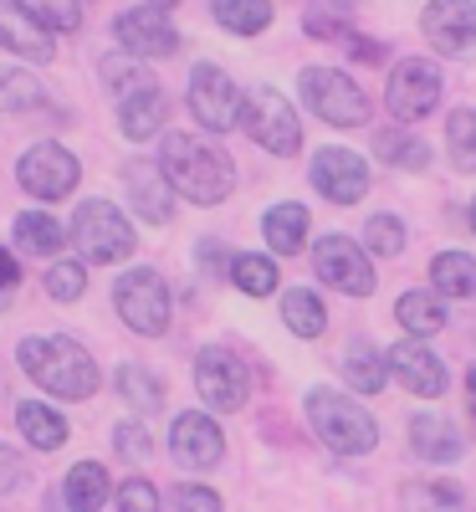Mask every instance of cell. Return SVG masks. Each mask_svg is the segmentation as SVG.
I'll return each instance as SVG.
<instances>
[{"label":"cell","instance_id":"cell-1","mask_svg":"<svg viewBox=\"0 0 476 512\" xmlns=\"http://www.w3.org/2000/svg\"><path fill=\"white\" fill-rule=\"evenodd\" d=\"M159 169L169 175V185H175L185 200H195V205L226 200L231 185H236L231 154L205 144V139H195V134H169L164 139V154H159Z\"/></svg>","mask_w":476,"mask_h":512},{"label":"cell","instance_id":"cell-2","mask_svg":"<svg viewBox=\"0 0 476 512\" xmlns=\"http://www.w3.org/2000/svg\"><path fill=\"white\" fill-rule=\"evenodd\" d=\"M21 369L57 400H88L98 390V364L77 338H21Z\"/></svg>","mask_w":476,"mask_h":512},{"label":"cell","instance_id":"cell-3","mask_svg":"<svg viewBox=\"0 0 476 512\" xmlns=\"http://www.w3.org/2000/svg\"><path fill=\"white\" fill-rule=\"evenodd\" d=\"M308 420H313V431L343 456H364V451L379 446V420L343 390H308Z\"/></svg>","mask_w":476,"mask_h":512},{"label":"cell","instance_id":"cell-4","mask_svg":"<svg viewBox=\"0 0 476 512\" xmlns=\"http://www.w3.org/2000/svg\"><path fill=\"white\" fill-rule=\"evenodd\" d=\"M113 303H118V318L144 333V338H159L169 328V287L154 267H134L123 272L118 287H113Z\"/></svg>","mask_w":476,"mask_h":512},{"label":"cell","instance_id":"cell-5","mask_svg":"<svg viewBox=\"0 0 476 512\" xmlns=\"http://www.w3.org/2000/svg\"><path fill=\"white\" fill-rule=\"evenodd\" d=\"M297 82H302V98H308V108H313L323 123H333V128H359V123H369V98L359 93V82H349L343 72H333V67H308Z\"/></svg>","mask_w":476,"mask_h":512},{"label":"cell","instance_id":"cell-6","mask_svg":"<svg viewBox=\"0 0 476 512\" xmlns=\"http://www.w3.org/2000/svg\"><path fill=\"white\" fill-rule=\"evenodd\" d=\"M241 123L267 154H297L302 149V118L292 113V103L277 88H256L241 108Z\"/></svg>","mask_w":476,"mask_h":512},{"label":"cell","instance_id":"cell-7","mask_svg":"<svg viewBox=\"0 0 476 512\" xmlns=\"http://www.w3.org/2000/svg\"><path fill=\"white\" fill-rule=\"evenodd\" d=\"M72 236H77L88 262H123V256L134 251V226H128L108 200H82L77 221H72Z\"/></svg>","mask_w":476,"mask_h":512},{"label":"cell","instance_id":"cell-8","mask_svg":"<svg viewBox=\"0 0 476 512\" xmlns=\"http://www.w3.org/2000/svg\"><path fill=\"white\" fill-rule=\"evenodd\" d=\"M195 390H200V400H205L210 410L231 415V410L246 405L251 374H246V364H241L231 349L215 344V349H200V359H195Z\"/></svg>","mask_w":476,"mask_h":512},{"label":"cell","instance_id":"cell-9","mask_svg":"<svg viewBox=\"0 0 476 512\" xmlns=\"http://www.w3.org/2000/svg\"><path fill=\"white\" fill-rule=\"evenodd\" d=\"M246 98L236 93V82L221 72V67H210V62H195L190 72V113L200 128H210V134H226V128L241 118Z\"/></svg>","mask_w":476,"mask_h":512},{"label":"cell","instance_id":"cell-10","mask_svg":"<svg viewBox=\"0 0 476 512\" xmlns=\"http://www.w3.org/2000/svg\"><path fill=\"white\" fill-rule=\"evenodd\" d=\"M16 180L36 200H67L77 185V159L62 144H31L16 164Z\"/></svg>","mask_w":476,"mask_h":512},{"label":"cell","instance_id":"cell-11","mask_svg":"<svg viewBox=\"0 0 476 512\" xmlns=\"http://www.w3.org/2000/svg\"><path fill=\"white\" fill-rule=\"evenodd\" d=\"M436 103H441V72H436V62H420V57L400 62L395 77H389L384 108L395 113L400 123H415V118H425Z\"/></svg>","mask_w":476,"mask_h":512},{"label":"cell","instance_id":"cell-12","mask_svg":"<svg viewBox=\"0 0 476 512\" xmlns=\"http://www.w3.org/2000/svg\"><path fill=\"white\" fill-rule=\"evenodd\" d=\"M313 267H318V277L328 287L349 292V297H369L374 292V267H369V256L349 236H323L313 246Z\"/></svg>","mask_w":476,"mask_h":512},{"label":"cell","instance_id":"cell-13","mask_svg":"<svg viewBox=\"0 0 476 512\" xmlns=\"http://www.w3.org/2000/svg\"><path fill=\"white\" fill-rule=\"evenodd\" d=\"M420 26H425V41L441 57L476 52V0H430Z\"/></svg>","mask_w":476,"mask_h":512},{"label":"cell","instance_id":"cell-14","mask_svg":"<svg viewBox=\"0 0 476 512\" xmlns=\"http://www.w3.org/2000/svg\"><path fill=\"white\" fill-rule=\"evenodd\" d=\"M313 185H318L323 200H333V205H359V200L369 195V169H364V159L349 154V149H318V159H313Z\"/></svg>","mask_w":476,"mask_h":512},{"label":"cell","instance_id":"cell-15","mask_svg":"<svg viewBox=\"0 0 476 512\" xmlns=\"http://www.w3.org/2000/svg\"><path fill=\"white\" fill-rule=\"evenodd\" d=\"M0 47L26 57V62H52L57 57L47 21H41L26 0H0Z\"/></svg>","mask_w":476,"mask_h":512},{"label":"cell","instance_id":"cell-16","mask_svg":"<svg viewBox=\"0 0 476 512\" xmlns=\"http://www.w3.org/2000/svg\"><path fill=\"white\" fill-rule=\"evenodd\" d=\"M169 451H175V461L185 466V472H210L215 461H221L226 441H221V425H215L210 415H180L175 425H169Z\"/></svg>","mask_w":476,"mask_h":512},{"label":"cell","instance_id":"cell-17","mask_svg":"<svg viewBox=\"0 0 476 512\" xmlns=\"http://www.w3.org/2000/svg\"><path fill=\"white\" fill-rule=\"evenodd\" d=\"M389 374L400 379V390H410L420 400L446 395V364L425 349V338H405V344L389 349Z\"/></svg>","mask_w":476,"mask_h":512},{"label":"cell","instance_id":"cell-18","mask_svg":"<svg viewBox=\"0 0 476 512\" xmlns=\"http://www.w3.org/2000/svg\"><path fill=\"white\" fill-rule=\"evenodd\" d=\"M118 41L128 52H134L139 62L144 57H175L180 52V31L164 21V11L144 6V11H123L118 16Z\"/></svg>","mask_w":476,"mask_h":512},{"label":"cell","instance_id":"cell-19","mask_svg":"<svg viewBox=\"0 0 476 512\" xmlns=\"http://www.w3.org/2000/svg\"><path fill=\"white\" fill-rule=\"evenodd\" d=\"M128 200L149 226H169V216H175V185L159 164H128Z\"/></svg>","mask_w":476,"mask_h":512},{"label":"cell","instance_id":"cell-20","mask_svg":"<svg viewBox=\"0 0 476 512\" xmlns=\"http://www.w3.org/2000/svg\"><path fill=\"white\" fill-rule=\"evenodd\" d=\"M164 113H169V103H164V93H159V82H154V88H139V93L118 98V123H123V134H128V139H149V134H159Z\"/></svg>","mask_w":476,"mask_h":512},{"label":"cell","instance_id":"cell-21","mask_svg":"<svg viewBox=\"0 0 476 512\" xmlns=\"http://www.w3.org/2000/svg\"><path fill=\"white\" fill-rule=\"evenodd\" d=\"M308 226H313V216L302 205H272L267 216H262V231H267V241H272V251L277 256H297L302 246H308Z\"/></svg>","mask_w":476,"mask_h":512},{"label":"cell","instance_id":"cell-22","mask_svg":"<svg viewBox=\"0 0 476 512\" xmlns=\"http://www.w3.org/2000/svg\"><path fill=\"white\" fill-rule=\"evenodd\" d=\"M410 446L425 461H456L461 456V436L451 431V420H441V415H415L410 420Z\"/></svg>","mask_w":476,"mask_h":512},{"label":"cell","instance_id":"cell-23","mask_svg":"<svg viewBox=\"0 0 476 512\" xmlns=\"http://www.w3.org/2000/svg\"><path fill=\"white\" fill-rule=\"evenodd\" d=\"M108 492H113V482H108V472H103L98 461H77L72 472H67V487H62V497L72 502V512H98L108 502Z\"/></svg>","mask_w":476,"mask_h":512},{"label":"cell","instance_id":"cell-24","mask_svg":"<svg viewBox=\"0 0 476 512\" xmlns=\"http://www.w3.org/2000/svg\"><path fill=\"white\" fill-rule=\"evenodd\" d=\"M16 425L26 431V441H31L36 451H57V446L67 441V420H62L52 405H41V400L16 405Z\"/></svg>","mask_w":476,"mask_h":512},{"label":"cell","instance_id":"cell-25","mask_svg":"<svg viewBox=\"0 0 476 512\" xmlns=\"http://www.w3.org/2000/svg\"><path fill=\"white\" fill-rule=\"evenodd\" d=\"M400 512H466V492L456 482H405Z\"/></svg>","mask_w":476,"mask_h":512},{"label":"cell","instance_id":"cell-26","mask_svg":"<svg viewBox=\"0 0 476 512\" xmlns=\"http://www.w3.org/2000/svg\"><path fill=\"white\" fill-rule=\"evenodd\" d=\"M343 379H349V390H359V395H379L384 390V354L369 349V344H349L343 349Z\"/></svg>","mask_w":476,"mask_h":512},{"label":"cell","instance_id":"cell-27","mask_svg":"<svg viewBox=\"0 0 476 512\" xmlns=\"http://www.w3.org/2000/svg\"><path fill=\"white\" fill-rule=\"evenodd\" d=\"M430 282H436L441 297H471L476 292V262L466 251H441L436 267H430Z\"/></svg>","mask_w":476,"mask_h":512},{"label":"cell","instance_id":"cell-28","mask_svg":"<svg viewBox=\"0 0 476 512\" xmlns=\"http://www.w3.org/2000/svg\"><path fill=\"white\" fill-rule=\"evenodd\" d=\"M282 318H287V328H292L297 338H318V333L328 328V313H323V303H318V292H308V287H292V292L282 297Z\"/></svg>","mask_w":476,"mask_h":512},{"label":"cell","instance_id":"cell-29","mask_svg":"<svg viewBox=\"0 0 476 512\" xmlns=\"http://www.w3.org/2000/svg\"><path fill=\"white\" fill-rule=\"evenodd\" d=\"M210 11H215V21H221L226 31H236V36H256V31H267V21H272L267 0H210Z\"/></svg>","mask_w":476,"mask_h":512},{"label":"cell","instance_id":"cell-30","mask_svg":"<svg viewBox=\"0 0 476 512\" xmlns=\"http://www.w3.org/2000/svg\"><path fill=\"white\" fill-rule=\"evenodd\" d=\"M67 241V231L52 221V216H41V210H26V216H16V246L36 251V256H57Z\"/></svg>","mask_w":476,"mask_h":512},{"label":"cell","instance_id":"cell-31","mask_svg":"<svg viewBox=\"0 0 476 512\" xmlns=\"http://www.w3.org/2000/svg\"><path fill=\"white\" fill-rule=\"evenodd\" d=\"M374 154L395 169H430V149L415 139V134H400V128H384L374 139Z\"/></svg>","mask_w":476,"mask_h":512},{"label":"cell","instance_id":"cell-32","mask_svg":"<svg viewBox=\"0 0 476 512\" xmlns=\"http://www.w3.org/2000/svg\"><path fill=\"white\" fill-rule=\"evenodd\" d=\"M400 323H405L415 338H430V333L446 328V308H441L430 292H405V297H400Z\"/></svg>","mask_w":476,"mask_h":512},{"label":"cell","instance_id":"cell-33","mask_svg":"<svg viewBox=\"0 0 476 512\" xmlns=\"http://www.w3.org/2000/svg\"><path fill=\"white\" fill-rule=\"evenodd\" d=\"M41 103V82L21 67H0V113H31Z\"/></svg>","mask_w":476,"mask_h":512},{"label":"cell","instance_id":"cell-34","mask_svg":"<svg viewBox=\"0 0 476 512\" xmlns=\"http://www.w3.org/2000/svg\"><path fill=\"white\" fill-rule=\"evenodd\" d=\"M118 395L128 400V405H134L139 415H149V410H159V379L149 374V369H139V364H123L118 369Z\"/></svg>","mask_w":476,"mask_h":512},{"label":"cell","instance_id":"cell-35","mask_svg":"<svg viewBox=\"0 0 476 512\" xmlns=\"http://www.w3.org/2000/svg\"><path fill=\"white\" fill-rule=\"evenodd\" d=\"M103 82H108L118 98H128V93H139V88H154V72L139 57H103Z\"/></svg>","mask_w":476,"mask_h":512},{"label":"cell","instance_id":"cell-36","mask_svg":"<svg viewBox=\"0 0 476 512\" xmlns=\"http://www.w3.org/2000/svg\"><path fill=\"white\" fill-rule=\"evenodd\" d=\"M231 282L246 297H267V292H277V262H272V256H236Z\"/></svg>","mask_w":476,"mask_h":512},{"label":"cell","instance_id":"cell-37","mask_svg":"<svg viewBox=\"0 0 476 512\" xmlns=\"http://www.w3.org/2000/svg\"><path fill=\"white\" fill-rule=\"evenodd\" d=\"M446 139H451L456 169H476V108H456V113H451Z\"/></svg>","mask_w":476,"mask_h":512},{"label":"cell","instance_id":"cell-38","mask_svg":"<svg viewBox=\"0 0 476 512\" xmlns=\"http://www.w3.org/2000/svg\"><path fill=\"white\" fill-rule=\"evenodd\" d=\"M364 241H369V251H379V256H400V251H405V226H400V216H369Z\"/></svg>","mask_w":476,"mask_h":512},{"label":"cell","instance_id":"cell-39","mask_svg":"<svg viewBox=\"0 0 476 512\" xmlns=\"http://www.w3.org/2000/svg\"><path fill=\"white\" fill-rule=\"evenodd\" d=\"M47 292L57 297V303H77V297L88 292V272H82L77 262H57V267H47Z\"/></svg>","mask_w":476,"mask_h":512},{"label":"cell","instance_id":"cell-40","mask_svg":"<svg viewBox=\"0 0 476 512\" xmlns=\"http://www.w3.org/2000/svg\"><path fill=\"white\" fill-rule=\"evenodd\" d=\"M113 497H118V512H159V492L144 477H128Z\"/></svg>","mask_w":476,"mask_h":512},{"label":"cell","instance_id":"cell-41","mask_svg":"<svg viewBox=\"0 0 476 512\" xmlns=\"http://www.w3.org/2000/svg\"><path fill=\"white\" fill-rule=\"evenodd\" d=\"M113 446H118L123 461H144V456L154 451V441H149V431H144L139 420H123L118 431H113Z\"/></svg>","mask_w":476,"mask_h":512},{"label":"cell","instance_id":"cell-42","mask_svg":"<svg viewBox=\"0 0 476 512\" xmlns=\"http://www.w3.org/2000/svg\"><path fill=\"white\" fill-rule=\"evenodd\" d=\"M175 507L180 512H221V497H215L210 487H175Z\"/></svg>","mask_w":476,"mask_h":512},{"label":"cell","instance_id":"cell-43","mask_svg":"<svg viewBox=\"0 0 476 512\" xmlns=\"http://www.w3.org/2000/svg\"><path fill=\"white\" fill-rule=\"evenodd\" d=\"M41 6V21L57 26V31H77V6L72 0H36Z\"/></svg>","mask_w":476,"mask_h":512},{"label":"cell","instance_id":"cell-44","mask_svg":"<svg viewBox=\"0 0 476 512\" xmlns=\"http://www.w3.org/2000/svg\"><path fill=\"white\" fill-rule=\"evenodd\" d=\"M26 482V461L11 451V446H0V497H6V492H16Z\"/></svg>","mask_w":476,"mask_h":512},{"label":"cell","instance_id":"cell-45","mask_svg":"<svg viewBox=\"0 0 476 512\" xmlns=\"http://www.w3.org/2000/svg\"><path fill=\"white\" fill-rule=\"evenodd\" d=\"M200 262H205L210 272H236V256H231L226 246H215V241H200Z\"/></svg>","mask_w":476,"mask_h":512},{"label":"cell","instance_id":"cell-46","mask_svg":"<svg viewBox=\"0 0 476 512\" xmlns=\"http://www.w3.org/2000/svg\"><path fill=\"white\" fill-rule=\"evenodd\" d=\"M16 282H21L16 256H6V251H0V297H6V287H16Z\"/></svg>","mask_w":476,"mask_h":512},{"label":"cell","instance_id":"cell-47","mask_svg":"<svg viewBox=\"0 0 476 512\" xmlns=\"http://www.w3.org/2000/svg\"><path fill=\"white\" fill-rule=\"evenodd\" d=\"M466 415H471V431H476V369H466Z\"/></svg>","mask_w":476,"mask_h":512},{"label":"cell","instance_id":"cell-48","mask_svg":"<svg viewBox=\"0 0 476 512\" xmlns=\"http://www.w3.org/2000/svg\"><path fill=\"white\" fill-rule=\"evenodd\" d=\"M67 507H72V502H67V497H57V492H52V497H47V512H67Z\"/></svg>","mask_w":476,"mask_h":512},{"label":"cell","instance_id":"cell-49","mask_svg":"<svg viewBox=\"0 0 476 512\" xmlns=\"http://www.w3.org/2000/svg\"><path fill=\"white\" fill-rule=\"evenodd\" d=\"M149 6H154V11H169V6H180V0H149Z\"/></svg>","mask_w":476,"mask_h":512},{"label":"cell","instance_id":"cell-50","mask_svg":"<svg viewBox=\"0 0 476 512\" xmlns=\"http://www.w3.org/2000/svg\"><path fill=\"white\" fill-rule=\"evenodd\" d=\"M471 231H476V200H471Z\"/></svg>","mask_w":476,"mask_h":512}]
</instances>
